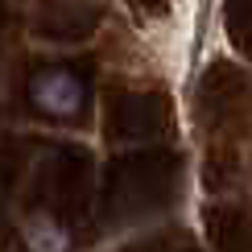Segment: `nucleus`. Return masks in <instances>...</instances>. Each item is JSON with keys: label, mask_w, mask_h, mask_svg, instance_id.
<instances>
[{"label": "nucleus", "mask_w": 252, "mask_h": 252, "mask_svg": "<svg viewBox=\"0 0 252 252\" xmlns=\"http://www.w3.org/2000/svg\"><path fill=\"white\" fill-rule=\"evenodd\" d=\"M29 103L37 112L54 120H70L83 112V83L75 70H62V66H46L29 79Z\"/></svg>", "instance_id": "nucleus-1"}, {"label": "nucleus", "mask_w": 252, "mask_h": 252, "mask_svg": "<svg viewBox=\"0 0 252 252\" xmlns=\"http://www.w3.org/2000/svg\"><path fill=\"white\" fill-rule=\"evenodd\" d=\"M25 240L33 252H66V232H62L58 223H50L46 215H33L25 227Z\"/></svg>", "instance_id": "nucleus-2"}]
</instances>
